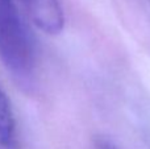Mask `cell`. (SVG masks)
Listing matches in <instances>:
<instances>
[{"label":"cell","mask_w":150,"mask_h":149,"mask_svg":"<svg viewBox=\"0 0 150 149\" xmlns=\"http://www.w3.org/2000/svg\"><path fill=\"white\" fill-rule=\"evenodd\" d=\"M0 60L18 78L30 75L36 65L33 34L13 0H0Z\"/></svg>","instance_id":"cell-1"},{"label":"cell","mask_w":150,"mask_h":149,"mask_svg":"<svg viewBox=\"0 0 150 149\" xmlns=\"http://www.w3.org/2000/svg\"><path fill=\"white\" fill-rule=\"evenodd\" d=\"M32 23L44 33L57 36L65 28L61 0H18Z\"/></svg>","instance_id":"cell-2"},{"label":"cell","mask_w":150,"mask_h":149,"mask_svg":"<svg viewBox=\"0 0 150 149\" xmlns=\"http://www.w3.org/2000/svg\"><path fill=\"white\" fill-rule=\"evenodd\" d=\"M16 143V119L7 94L0 86V144L5 148Z\"/></svg>","instance_id":"cell-3"}]
</instances>
